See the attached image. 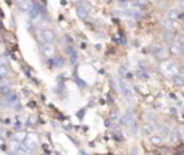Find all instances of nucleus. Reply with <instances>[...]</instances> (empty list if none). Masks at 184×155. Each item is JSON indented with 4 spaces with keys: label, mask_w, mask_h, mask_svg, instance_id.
Listing matches in <instances>:
<instances>
[{
    "label": "nucleus",
    "mask_w": 184,
    "mask_h": 155,
    "mask_svg": "<svg viewBox=\"0 0 184 155\" xmlns=\"http://www.w3.org/2000/svg\"><path fill=\"white\" fill-rule=\"evenodd\" d=\"M9 76V69L6 65H0V80Z\"/></svg>",
    "instance_id": "nucleus-23"
},
{
    "label": "nucleus",
    "mask_w": 184,
    "mask_h": 155,
    "mask_svg": "<svg viewBox=\"0 0 184 155\" xmlns=\"http://www.w3.org/2000/svg\"><path fill=\"white\" fill-rule=\"evenodd\" d=\"M171 82L176 86H184V76L183 75H177L174 78H171Z\"/></svg>",
    "instance_id": "nucleus-20"
},
{
    "label": "nucleus",
    "mask_w": 184,
    "mask_h": 155,
    "mask_svg": "<svg viewBox=\"0 0 184 155\" xmlns=\"http://www.w3.org/2000/svg\"><path fill=\"white\" fill-rule=\"evenodd\" d=\"M121 124L127 128V132L131 135V137H134L137 134V122H135V116H134V112H132V109H127L125 115L121 118Z\"/></svg>",
    "instance_id": "nucleus-2"
},
{
    "label": "nucleus",
    "mask_w": 184,
    "mask_h": 155,
    "mask_svg": "<svg viewBox=\"0 0 184 155\" xmlns=\"http://www.w3.org/2000/svg\"><path fill=\"white\" fill-rule=\"evenodd\" d=\"M49 65L52 67H62L65 65V60L62 56H53L52 59H49Z\"/></svg>",
    "instance_id": "nucleus-13"
},
{
    "label": "nucleus",
    "mask_w": 184,
    "mask_h": 155,
    "mask_svg": "<svg viewBox=\"0 0 184 155\" xmlns=\"http://www.w3.org/2000/svg\"><path fill=\"white\" fill-rule=\"evenodd\" d=\"M163 40L168 45H171L174 40H176V33L174 30H164L163 32Z\"/></svg>",
    "instance_id": "nucleus-10"
},
{
    "label": "nucleus",
    "mask_w": 184,
    "mask_h": 155,
    "mask_svg": "<svg viewBox=\"0 0 184 155\" xmlns=\"http://www.w3.org/2000/svg\"><path fill=\"white\" fill-rule=\"evenodd\" d=\"M39 40L43 45H55L56 35H55V32L52 29H42L39 32Z\"/></svg>",
    "instance_id": "nucleus-3"
},
{
    "label": "nucleus",
    "mask_w": 184,
    "mask_h": 155,
    "mask_svg": "<svg viewBox=\"0 0 184 155\" xmlns=\"http://www.w3.org/2000/svg\"><path fill=\"white\" fill-rule=\"evenodd\" d=\"M17 99H19V98H17L16 93H9L7 96L4 98V102H7V105H10V106H12V105H15L17 102Z\"/></svg>",
    "instance_id": "nucleus-17"
},
{
    "label": "nucleus",
    "mask_w": 184,
    "mask_h": 155,
    "mask_svg": "<svg viewBox=\"0 0 184 155\" xmlns=\"http://www.w3.org/2000/svg\"><path fill=\"white\" fill-rule=\"evenodd\" d=\"M89 12H91V4H89L88 2H82L81 4L76 6V14H78V17L82 19V20H86V19H88Z\"/></svg>",
    "instance_id": "nucleus-4"
},
{
    "label": "nucleus",
    "mask_w": 184,
    "mask_h": 155,
    "mask_svg": "<svg viewBox=\"0 0 184 155\" xmlns=\"http://www.w3.org/2000/svg\"><path fill=\"white\" fill-rule=\"evenodd\" d=\"M118 73H119V76H121V79H124V78H128V71H127L124 66H121L119 69H118Z\"/></svg>",
    "instance_id": "nucleus-24"
},
{
    "label": "nucleus",
    "mask_w": 184,
    "mask_h": 155,
    "mask_svg": "<svg viewBox=\"0 0 184 155\" xmlns=\"http://www.w3.org/2000/svg\"><path fill=\"white\" fill-rule=\"evenodd\" d=\"M160 71L163 73L164 76H167V78H174V76L180 75V67L177 65L176 62H173V60H163V62H160Z\"/></svg>",
    "instance_id": "nucleus-1"
},
{
    "label": "nucleus",
    "mask_w": 184,
    "mask_h": 155,
    "mask_svg": "<svg viewBox=\"0 0 184 155\" xmlns=\"http://www.w3.org/2000/svg\"><path fill=\"white\" fill-rule=\"evenodd\" d=\"M170 138H171V142L173 144H178L180 142V131L178 129H173L171 134H170Z\"/></svg>",
    "instance_id": "nucleus-16"
},
{
    "label": "nucleus",
    "mask_w": 184,
    "mask_h": 155,
    "mask_svg": "<svg viewBox=\"0 0 184 155\" xmlns=\"http://www.w3.org/2000/svg\"><path fill=\"white\" fill-rule=\"evenodd\" d=\"M9 93H12V92H10V86H9V85H6V84L0 85V95L6 98Z\"/></svg>",
    "instance_id": "nucleus-22"
},
{
    "label": "nucleus",
    "mask_w": 184,
    "mask_h": 155,
    "mask_svg": "<svg viewBox=\"0 0 184 155\" xmlns=\"http://www.w3.org/2000/svg\"><path fill=\"white\" fill-rule=\"evenodd\" d=\"M161 27H164V30H174V22L165 17L161 20Z\"/></svg>",
    "instance_id": "nucleus-14"
},
{
    "label": "nucleus",
    "mask_w": 184,
    "mask_h": 155,
    "mask_svg": "<svg viewBox=\"0 0 184 155\" xmlns=\"http://www.w3.org/2000/svg\"><path fill=\"white\" fill-rule=\"evenodd\" d=\"M13 149H15L13 152H16V154H22V155L30 154V151L25 147V144H20V142H15V144H13Z\"/></svg>",
    "instance_id": "nucleus-9"
},
{
    "label": "nucleus",
    "mask_w": 184,
    "mask_h": 155,
    "mask_svg": "<svg viewBox=\"0 0 184 155\" xmlns=\"http://www.w3.org/2000/svg\"><path fill=\"white\" fill-rule=\"evenodd\" d=\"M142 131H144V134H145V135L151 137V135H153V132H154V126L151 125L150 122H145V124L142 125Z\"/></svg>",
    "instance_id": "nucleus-18"
},
{
    "label": "nucleus",
    "mask_w": 184,
    "mask_h": 155,
    "mask_svg": "<svg viewBox=\"0 0 184 155\" xmlns=\"http://www.w3.org/2000/svg\"><path fill=\"white\" fill-rule=\"evenodd\" d=\"M42 53L46 58L52 59L55 56V53H56V46L55 45H42Z\"/></svg>",
    "instance_id": "nucleus-8"
},
{
    "label": "nucleus",
    "mask_w": 184,
    "mask_h": 155,
    "mask_svg": "<svg viewBox=\"0 0 184 155\" xmlns=\"http://www.w3.org/2000/svg\"><path fill=\"white\" fill-rule=\"evenodd\" d=\"M27 139V134L26 132H23V131H19L16 134V142H20V144H23Z\"/></svg>",
    "instance_id": "nucleus-21"
},
{
    "label": "nucleus",
    "mask_w": 184,
    "mask_h": 155,
    "mask_svg": "<svg viewBox=\"0 0 184 155\" xmlns=\"http://www.w3.org/2000/svg\"><path fill=\"white\" fill-rule=\"evenodd\" d=\"M65 52H66V55L69 56V62H71L72 65H75L76 60H78V55H76V51L72 46H69V45H68L66 49H65Z\"/></svg>",
    "instance_id": "nucleus-11"
},
{
    "label": "nucleus",
    "mask_w": 184,
    "mask_h": 155,
    "mask_svg": "<svg viewBox=\"0 0 184 155\" xmlns=\"http://www.w3.org/2000/svg\"><path fill=\"white\" fill-rule=\"evenodd\" d=\"M131 155H137V148H134V149H132V152H131Z\"/></svg>",
    "instance_id": "nucleus-27"
},
{
    "label": "nucleus",
    "mask_w": 184,
    "mask_h": 155,
    "mask_svg": "<svg viewBox=\"0 0 184 155\" xmlns=\"http://www.w3.org/2000/svg\"><path fill=\"white\" fill-rule=\"evenodd\" d=\"M153 53H154V56L158 60H167V58H168V55H170V52L165 49V47L163 46V45H155L154 46V49H153Z\"/></svg>",
    "instance_id": "nucleus-7"
},
{
    "label": "nucleus",
    "mask_w": 184,
    "mask_h": 155,
    "mask_svg": "<svg viewBox=\"0 0 184 155\" xmlns=\"http://www.w3.org/2000/svg\"><path fill=\"white\" fill-rule=\"evenodd\" d=\"M150 142L153 144V145H155V147H160V145H163L164 139L161 138V137H155V135H151V137H150Z\"/></svg>",
    "instance_id": "nucleus-19"
},
{
    "label": "nucleus",
    "mask_w": 184,
    "mask_h": 155,
    "mask_svg": "<svg viewBox=\"0 0 184 155\" xmlns=\"http://www.w3.org/2000/svg\"><path fill=\"white\" fill-rule=\"evenodd\" d=\"M9 155H17L16 152H9Z\"/></svg>",
    "instance_id": "nucleus-29"
},
{
    "label": "nucleus",
    "mask_w": 184,
    "mask_h": 155,
    "mask_svg": "<svg viewBox=\"0 0 184 155\" xmlns=\"http://www.w3.org/2000/svg\"><path fill=\"white\" fill-rule=\"evenodd\" d=\"M15 3H16L17 9H19L20 12H29L30 0H15Z\"/></svg>",
    "instance_id": "nucleus-12"
},
{
    "label": "nucleus",
    "mask_w": 184,
    "mask_h": 155,
    "mask_svg": "<svg viewBox=\"0 0 184 155\" xmlns=\"http://www.w3.org/2000/svg\"><path fill=\"white\" fill-rule=\"evenodd\" d=\"M180 16H181V13L178 12V10H176V9H173V10H170V12L167 13V17L170 19V20H178L180 19Z\"/></svg>",
    "instance_id": "nucleus-15"
},
{
    "label": "nucleus",
    "mask_w": 184,
    "mask_h": 155,
    "mask_svg": "<svg viewBox=\"0 0 184 155\" xmlns=\"http://www.w3.org/2000/svg\"><path fill=\"white\" fill-rule=\"evenodd\" d=\"M81 155H88V154H86L85 151H81Z\"/></svg>",
    "instance_id": "nucleus-28"
},
{
    "label": "nucleus",
    "mask_w": 184,
    "mask_h": 155,
    "mask_svg": "<svg viewBox=\"0 0 184 155\" xmlns=\"http://www.w3.org/2000/svg\"><path fill=\"white\" fill-rule=\"evenodd\" d=\"M180 9L184 10V0H180Z\"/></svg>",
    "instance_id": "nucleus-26"
},
{
    "label": "nucleus",
    "mask_w": 184,
    "mask_h": 155,
    "mask_svg": "<svg viewBox=\"0 0 184 155\" xmlns=\"http://www.w3.org/2000/svg\"><path fill=\"white\" fill-rule=\"evenodd\" d=\"M71 2H72V3H75L76 6H78V4H81V3H82V0H71Z\"/></svg>",
    "instance_id": "nucleus-25"
},
{
    "label": "nucleus",
    "mask_w": 184,
    "mask_h": 155,
    "mask_svg": "<svg viewBox=\"0 0 184 155\" xmlns=\"http://www.w3.org/2000/svg\"><path fill=\"white\" fill-rule=\"evenodd\" d=\"M168 52L171 55H174V56H181V55L184 53V43L181 42V40H178V39H176V40L170 45Z\"/></svg>",
    "instance_id": "nucleus-6"
},
{
    "label": "nucleus",
    "mask_w": 184,
    "mask_h": 155,
    "mask_svg": "<svg viewBox=\"0 0 184 155\" xmlns=\"http://www.w3.org/2000/svg\"><path fill=\"white\" fill-rule=\"evenodd\" d=\"M107 2H111V0H107Z\"/></svg>",
    "instance_id": "nucleus-30"
},
{
    "label": "nucleus",
    "mask_w": 184,
    "mask_h": 155,
    "mask_svg": "<svg viewBox=\"0 0 184 155\" xmlns=\"http://www.w3.org/2000/svg\"><path fill=\"white\" fill-rule=\"evenodd\" d=\"M118 84H119L118 86H119L121 93L127 98V99H130V101H131V99L134 98V92H132V89H131L130 84H128L125 79H121V78H119V80H118Z\"/></svg>",
    "instance_id": "nucleus-5"
}]
</instances>
